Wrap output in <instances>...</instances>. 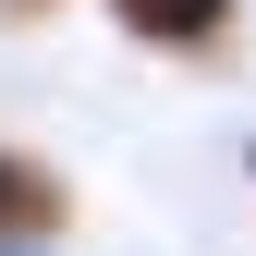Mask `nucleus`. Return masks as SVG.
I'll list each match as a JSON object with an SVG mask.
<instances>
[{"label": "nucleus", "mask_w": 256, "mask_h": 256, "mask_svg": "<svg viewBox=\"0 0 256 256\" xmlns=\"http://www.w3.org/2000/svg\"><path fill=\"white\" fill-rule=\"evenodd\" d=\"M244 183H256V146H244Z\"/></svg>", "instance_id": "5"}, {"label": "nucleus", "mask_w": 256, "mask_h": 256, "mask_svg": "<svg viewBox=\"0 0 256 256\" xmlns=\"http://www.w3.org/2000/svg\"><path fill=\"white\" fill-rule=\"evenodd\" d=\"M0 256H37V244H0Z\"/></svg>", "instance_id": "4"}, {"label": "nucleus", "mask_w": 256, "mask_h": 256, "mask_svg": "<svg viewBox=\"0 0 256 256\" xmlns=\"http://www.w3.org/2000/svg\"><path fill=\"white\" fill-rule=\"evenodd\" d=\"M98 12H110V37L146 49V61H208V49L244 37V0H98Z\"/></svg>", "instance_id": "1"}, {"label": "nucleus", "mask_w": 256, "mask_h": 256, "mask_svg": "<svg viewBox=\"0 0 256 256\" xmlns=\"http://www.w3.org/2000/svg\"><path fill=\"white\" fill-rule=\"evenodd\" d=\"M61 232H74V183H61L37 146H12V134H0V244L61 256Z\"/></svg>", "instance_id": "2"}, {"label": "nucleus", "mask_w": 256, "mask_h": 256, "mask_svg": "<svg viewBox=\"0 0 256 256\" xmlns=\"http://www.w3.org/2000/svg\"><path fill=\"white\" fill-rule=\"evenodd\" d=\"M61 12V0H0V24H49Z\"/></svg>", "instance_id": "3"}]
</instances>
